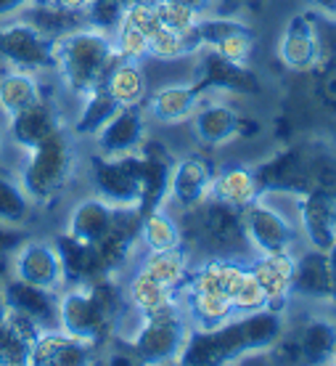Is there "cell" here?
I'll return each instance as SVG.
<instances>
[{
	"label": "cell",
	"instance_id": "cell-1",
	"mask_svg": "<svg viewBox=\"0 0 336 366\" xmlns=\"http://www.w3.org/2000/svg\"><path fill=\"white\" fill-rule=\"evenodd\" d=\"M286 316L281 311L238 313L215 330H191L183 345L178 364L183 366H220L244 361V358L270 350L273 342L281 337Z\"/></svg>",
	"mask_w": 336,
	"mask_h": 366
},
{
	"label": "cell",
	"instance_id": "cell-2",
	"mask_svg": "<svg viewBox=\"0 0 336 366\" xmlns=\"http://www.w3.org/2000/svg\"><path fill=\"white\" fill-rule=\"evenodd\" d=\"M178 220L183 229V247L188 249V255L201 252V257L225 255L238 260L255 255L246 242L241 212L228 202L207 197L193 210L178 212Z\"/></svg>",
	"mask_w": 336,
	"mask_h": 366
},
{
	"label": "cell",
	"instance_id": "cell-3",
	"mask_svg": "<svg viewBox=\"0 0 336 366\" xmlns=\"http://www.w3.org/2000/svg\"><path fill=\"white\" fill-rule=\"evenodd\" d=\"M54 72L61 74V83L69 93L82 99L93 88L103 85L109 69L119 61L109 32L93 27H77L54 40Z\"/></svg>",
	"mask_w": 336,
	"mask_h": 366
},
{
	"label": "cell",
	"instance_id": "cell-4",
	"mask_svg": "<svg viewBox=\"0 0 336 366\" xmlns=\"http://www.w3.org/2000/svg\"><path fill=\"white\" fill-rule=\"evenodd\" d=\"M74 175V149L72 138L64 128L46 138L43 144L29 149L27 165L21 170V186L35 204L51 207Z\"/></svg>",
	"mask_w": 336,
	"mask_h": 366
},
{
	"label": "cell",
	"instance_id": "cell-5",
	"mask_svg": "<svg viewBox=\"0 0 336 366\" xmlns=\"http://www.w3.org/2000/svg\"><path fill=\"white\" fill-rule=\"evenodd\" d=\"M136 330L125 342L130 356L141 364H178V356L191 335V324L183 313V305L154 313L136 311Z\"/></svg>",
	"mask_w": 336,
	"mask_h": 366
},
{
	"label": "cell",
	"instance_id": "cell-6",
	"mask_svg": "<svg viewBox=\"0 0 336 366\" xmlns=\"http://www.w3.org/2000/svg\"><path fill=\"white\" fill-rule=\"evenodd\" d=\"M241 223H244L246 242L255 255H270V252H297L302 242V231L294 212H283L270 197H260L252 204L241 207Z\"/></svg>",
	"mask_w": 336,
	"mask_h": 366
},
{
	"label": "cell",
	"instance_id": "cell-7",
	"mask_svg": "<svg viewBox=\"0 0 336 366\" xmlns=\"http://www.w3.org/2000/svg\"><path fill=\"white\" fill-rule=\"evenodd\" d=\"M119 321L106 311L91 284H69L58 292V330L93 345L109 342Z\"/></svg>",
	"mask_w": 336,
	"mask_h": 366
},
{
	"label": "cell",
	"instance_id": "cell-8",
	"mask_svg": "<svg viewBox=\"0 0 336 366\" xmlns=\"http://www.w3.org/2000/svg\"><path fill=\"white\" fill-rule=\"evenodd\" d=\"M91 181L96 197L106 199L114 207H138L141 210L143 175H141L138 152L128 157H91Z\"/></svg>",
	"mask_w": 336,
	"mask_h": 366
},
{
	"label": "cell",
	"instance_id": "cell-9",
	"mask_svg": "<svg viewBox=\"0 0 336 366\" xmlns=\"http://www.w3.org/2000/svg\"><path fill=\"white\" fill-rule=\"evenodd\" d=\"M0 64L21 72H51L56 66L54 37L43 35L29 21L19 16L0 27Z\"/></svg>",
	"mask_w": 336,
	"mask_h": 366
},
{
	"label": "cell",
	"instance_id": "cell-10",
	"mask_svg": "<svg viewBox=\"0 0 336 366\" xmlns=\"http://www.w3.org/2000/svg\"><path fill=\"white\" fill-rule=\"evenodd\" d=\"M196 74L191 83L204 96L209 93H233V96H260L263 80L249 64L230 61L225 56L215 54L209 48H199L196 54Z\"/></svg>",
	"mask_w": 336,
	"mask_h": 366
},
{
	"label": "cell",
	"instance_id": "cell-11",
	"mask_svg": "<svg viewBox=\"0 0 336 366\" xmlns=\"http://www.w3.org/2000/svg\"><path fill=\"white\" fill-rule=\"evenodd\" d=\"M215 165L207 157L191 154L175 159L167 175V192H164V207L178 212L193 210L196 204L212 197V183H215Z\"/></svg>",
	"mask_w": 336,
	"mask_h": 366
},
{
	"label": "cell",
	"instance_id": "cell-12",
	"mask_svg": "<svg viewBox=\"0 0 336 366\" xmlns=\"http://www.w3.org/2000/svg\"><path fill=\"white\" fill-rule=\"evenodd\" d=\"M193 40L199 48H209L230 61L249 64V59L255 54L257 35L241 19L209 14V16H201L199 27L193 29Z\"/></svg>",
	"mask_w": 336,
	"mask_h": 366
},
{
	"label": "cell",
	"instance_id": "cell-13",
	"mask_svg": "<svg viewBox=\"0 0 336 366\" xmlns=\"http://www.w3.org/2000/svg\"><path fill=\"white\" fill-rule=\"evenodd\" d=\"M278 59L291 72H315L323 61L318 16L312 11H300L286 21L278 40Z\"/></svg>",
	"mask_w": 336,
	"mask_h": 366
},
{
	"label": "cell",
	"instance_id": "cell-14",
	"mask_svg": "<svg viewBox=\"0 0 336 366\" xmlns=\"http://www.w3.org/2000/svg\"><path fill=\"white\" fill-rule=\"evenodd\" d=\"M291 297H302L320 305H336V276L331 252L326 249H297L294 252V276H291Z\"/></svg>",
	"mask_w": 336,
	"mask_h": 366
},
{
	"label": "cell",
	"instance_id": "cell-15",
	"mask_svg": "<svg viewBox=\"0 0 336 366\" xmlns=\"http://www.w3.org/2000/svg\"><path fill=\"white\" fill-rule=\"evenodd\" d=\"M260 192L265 197H300L310 192L307 147H289L255 167Z\"/></svg>",
	"mask_w": 336,
	"mask_h": 366
},
{
	"label": "cell",
	"instance_id": "cell-16",
	"mask_svg": "<svg viewBox=\"0 0 336 366\" xmlns=\"http://www.w3.org/2000/svg\"><path fill=\"white\" fill-rule=\"evenodd\" d=\"M11 274L21 282L46 287L54 292H61L66 287L61 257L54 242H40V239H24L19 249L11 255Z\"/></svg>",
	"mask_w": 336,
	"mask_h": 366
},
{
	"label": "cell",
	"instance_id": "cell-17",
	"mask_svg": "<svg viewBox=\"0 0 336 366\" xmlns=\"http://www.w3.org/2000/svg\"><path fill=\"white\" fill-rule=\"evenodd\" d=\"M96 149L103 157H128L148 141V114L143 104L138 107H119L106 125L96 133Z\"/></svg>",
	"mask_w": 336,
	"mask_h": 366
},
{
	"label": "cell",
	"instance_id": "cell-18",
	"mask_svg": "<svg viewBox=\"0 0 336 366\" xmlns=\"http://www.w3.org/2000/svg\"><path fill=\"white\" fill-rule=\"evenodd\" d=\"M191 133L201 147H225L230 141L246 136V130L255 128L249 119L225 101L201 104L191 114Z\"/></svg>",
	"mask_w": 336,
	"mask_h": 366
},
{
	"label": "cell",
	"instance_id": "cell-19",
	"mask_svg": "<svg viewBox=\"0 0 336 366\" xmlns=\"http://www.w3.org/2000/svg\"><path fill=\"white\" fill-rule=\"evenodd\" d=\"M0 292L9 311L27 316L40 330H58V292L21 282L16 276H9L0 284Z\"/></svg>",
	"mask_w": 336,
	"mask_h": 366
},
{
	"label": "cell",
	"instance_id": "cell-20",
	"mask_svg": "<svg viewBox=\"0 0 336 366\" xmlns=\"http://www.w3.org/2000/svg\"><path fill=\"white\" fill-rule=\"evenodd\" d=\"M294 215L300 223L302 239L315 249H331L336 244L334 197L320 192H305L294 197Z\"/></svg>",
	"mask_w": 336,
	"mask_h": 366
},
{
	"label": "cell",
	"instance_id": "cell-21",
	"mask_svg": "<svg viewBox=\"0 0 336 366\" xmlns=\"http://www.w3.org/2000/svg\"><path fill=\"white\" fill-rule=\"evenodd\" d=\"M257 284L263 287L265 300L270 311H286L291 302V276H294V252H270V255H252L246 260Z\"/></svg>",
	"mask_w": 336,
	"mask_h": 366
},
{
	"label": "cell",
	"instance_id": "cell-22",
	"mask_svg": "<svg viewBox=\"0 0 336 366\" xmlns=\"http://www.w3.org/2000/svg\"><path fill=\"white\" fill-rule=\"evenodd\" d=\"M93 342L69 337L61 330H40V335L32 342L29 364L32 366H82L96 361Z\"/></svg>",
	"mask_w": 336,
	"mask_h": 366
},
{
	"label": "cell",
	"instance_id": "cell-23",
	"mask_svg": "<svg viewBox=\"0 0 336 366\" xmlns=\"http://www.w3.org/2000/svg\"><path fill=\"white\" fill-rule=\"evenodd\" d=\"M204 93L188 80V83H170L151 91L143 99V112L162 125H178L188 122L191 114L201 107Z\"/></svg>",
	"mask_w": 336,
	"mask_h": 366
},
{
	"label": "cell",
	"instance_id": "cell-24",
	"mask_svg": "<svg viewBox=\"0 0 336 366\" xmlns=\"http://www.w3.org/2000/svg\"><path fill=\"white\" fill-rule=\"evenodd\" d=\"M9 122H11V136H14V141H16L21 149H27V152L64 128L61 114L56 109L54 99L46 96V93H43L35 104H29L27 109H21L19 114H14Z\"/></svg>",
	"mask_w": 336,
	"mask_h": 366
},
{
	"label": "cell",
	"instance_id": "cell-25",
	"mask_svg": "<svg viewBox=\"0 0 336 366\" xmlns=\"http://www.w3.org/2000/svg\"><path fill=\"white\" fill-rule=\"evenodd\" d=\"M283 332L291 337L294 348L300 353V361L305 364H326L334 361L336 353V321L328 316H310L307 321H302L300 327Z\"/></svg>",
	"mask_w": 336,
	"mask_h": 366
},
{
	"label": "cell",
	"instance_id": "cell-26",
	"mask_svg": "<svg viewBox=\"0 0 336 366\" xmlns=\"http://www.w3.org/2000/svg\"><path fill=\"white\" fill-rule=\"evenodd\" d=\"M54 244L58 249V257H61L66 287L69 284L93 282V279H101V276H114L109 274V268H106L96 244H82V242L72 239L69 234H58L54 239Z\"/></svg>",
	"mask_w": 336,
	"mask_h": 366
},
{
	"label": "cell",
	"instance_id": "cell-27",
	"mask_svg": "<svg viewBox=\"0 0 336 366\" xmlns=\"http://www.w3.org/2000/svg\"><path fill=\"white\" fill-rule=\"evenodd\" d=\"M114 218H117L114 204H109L101 197H91V199H82L80 204H74L64 234H69L82 244H98L101 239L109 237V231L114 229Z\"/></svg>",
	"mask_w": 336,
	"mask_h": 366
},
{
	"label": "cell",
	"instance_id": "cell-28",
	"mask_svg": "<svg viewBox=\"0 0 336 366\" xmlns=\"http://www.w3.org/2000/svg\"><path fill=\"white\" fill-rule=\"evenodd\" d=\"M180 305L188 324H191V330H215L220 324L230 321L233 316H238L230 297L220 292H191V290H183Z\"/></svg>",
	"mask_w": 336,
	"mask_h": 366
},
{
	"label": "cell",
	"instance_id": "cell-29",
	"mask_svg": "<svg viewBox=\"0 0 336 366\" xmlns=\"http://www.w3.org/2000/svg\"><path fill=\"white\" fill-rule=\"evenodd\" d=\"M40 335V327L21 313L9 311L0 321V366H24L29 364L32 342Z\"/></svg>",
	"mask_w": 336,
	"mask_h": 366
},
{
	"label": "cell",
	"instance_id": "cell-30",
	"mask_svg": "<svg viewBox=\"0 0 336 366\" xmlns=\"http://www.w3.org/2000/svg\"><path fill=\"white\" fill-rule=\"evenodd\" d=\"M138 242L146 247V252H164V249L183 247L180 220L175 218L170 207L156 204V207H151V210L141 212Z\"/></svg>",
	"mask_w": 336,
	"mask_h": 366
},
{
	"label": "cell",
	"instance_id": "cell-31",
	"mask_svg": "<svg viewBox=\"0 0 336 366\" xmlns=\"http://www.w3.org/2000/svg\"><path fill=\"white\" fill-rule=\"evenodd\" d=\"M212 197L223 199L233 207H246L255 199L263 197L260 183H257L255 167L249 165H225L215 173V183H212Z\"/></svg>",
	"mask_w": 336,
	"mask_h": 366
},
{
	"label": "cell",
	"instance_id": "cell-32",
	"mask_svg": "<svg viewBox=\"0 0 336 366\" xmlns=\"http://www.w3.org/2000/svg\"><path fill=\"white\" fill-rule=\"evenodd\" d=\"M125 297H128L130 308L138 313H154L162 308L180 305V292L164 287L162 282H156L154 276H148L141 268H136V274L130 276L128 287H125Z\"/></svg>",
	"mask_w": 336,
	"mask_h": 366
},
{
	"label": "cell",
	"instance_id": "cell-33",
	"mask_svg": "<svg viewBox=\"0 0 336 366\" xmlns=\"http://www.w3.org/2000/svg\"><path fill=\"white\" fill-rule=\"evenodd\" d=\"M103 88L117 101V107H138L148 96V80L141 61H125V59H119L109 69Z\"/></svg>",
	"mask_w": 336,
	"mask_h": 366
},
{
	"label": "cell",
	"instance_id": "cell-34",
	"mask_svg": "<svg viewBox=\"0 0 336 366\" xmlns=\"http://www.w3.org/2000/svg\"><path fill=\"white\" fill-rule=\"evenodd\" d=\"M141 271L148 276H154L156 282H162L164 287H170L175 292H183L188 276H191V255L185 247L178 249H164V252H146L141 260Z\"/></svg>",
	"mask_w": 336,
	"mask_h": 366
},
{
	"label": "cell",
	"instance_id": "cell-35",
	"mask_svg": "<svg viewBox=\"0 0 336 366\" xmlns=\"http://www.w3.org/2000/svg\"><path fill=\"white\" fill-rule=\"evenodd\" d=\"M43 96V85L35 72H21V69H6L0 72V112L6 117H14L29 104H35Z\"/></svg>",
	"mask_w": 336,
	"mask_h": 366
},
{
	"label": "cell",
	"instance_id": "cell-36",
	"mask_svg": "<svg viewBox=\"0 0 336 366\" xmlns=\"http://www.w3.org/2000/svg\"><path fill=\"white\" fill-rule=\"evenodd\" d=\"M19 16L29 21L35 29H40L43 35L54 37V40L77 27H85V16L82 14H69V11L54 6V3H43V0L29 3L24 11H19Z\"/></svg>",
	"mask_w": 336,
	"mask_h": 366
},
{
	"label": "cell",
	"instance_id": "cell-37",
	"mask_svg": "<svg viewBox=\"0 0 336 366\" xmlns=\"http://www.w3.org/2000/svg\"><path fill=\"white\" fill-rule=\"evenodd\" d=\"M32 207H35V202L29 199L21 181H16L6 170H0V223L21 229L32 218Z\"/></svg>",
	"mask_w": 336,
	"mask_h": 366
},
{
	"label": "cell",
	"instance_id": "cell-38",
	"mask_svg": "<svg viewBox=\"0 0 336 366\" xmlns=\"http://www.w3.org/2000/svg\"><path fill=\"white\" fill-rule=\"evenodd\" d=\"M117 109H119L117 101L106 93L103 85L93 88L91 93L82 96L80 114H77V119H74V133H77V136H96V133L106 125V119H109Z\"/></svg>",
	"mask_w": 336,
	"mask_h": 366
},
{
	"label": "cell",
	"instance_id": "cell-39",
	"mask_svg": "<svg viewBox=\"0 0 336 366\" xmlns=\"http://www.w3.org/2000/svg\"><path fill=\"white\" fill-rule=\"evenodd\" d=\"M199 51L193 35H180L167 27H159L148 35V56L159 59V61H178V59H188Z\"/></svg>",
	"mask_w": 336,
	"mask_h": 366
},
{
	"label": "cell",
	"instance_id": "cell-40",
	"mask_svg": "<svg viewBox=\"0 0 336 366\" xmlns=\"http://www.w3.org/2000/svg\"><path fill=\"white\" fill-rule=\"evenodd\" d=\"M307 183L310 192L336 197V154L328 149L307 147Z\"/></svg>",
	"mask_w": 336,
	"mask_h": 366
},
{
	"label": "cell",
	"instance_id": "cell-41",
	"mask_svg": "<svg viewBox=\"0 0 336 366\" xmlns=\"http://www.w3.org/2000/svg\"><path fill=\"white\" fill-rule=\"evenodd\" d=\"M154 9L159 24L173 32H180V35H193V29L199 27L201 21L196 11H191L183 3H175V0H154Z\"/></svg>",
	"mask_w": 336,
	"mask_h": 366
},
{
	"label": "cell",
	"instance_id": "cell-42",
	"mask_svg": "<svg viewBox=\"0 0 336 366\" xmlns=\"http://www.w3.org/2000/svg\"><path fill=\"white\" fill-rule=\"evenodd\" d=\"M111 43L117 51L119 59L125 61H143L148 59V35L141 32L138 27L128 24V21H119L117 29L111 32Z\"/></svg>",
	"mask_w": 336,
	"mask_h": 366
},
{
	"label": "cell",
	"instance_id": "cell-43",
	"mask_svg": "<svg viewBox=\"0 0 336 366\" xmlns=\"http://www.w3.org/2000/svg\"><path fill=\"white\" fill-rule=\"evenodd\" d=\"M122 14H125V6L117 3V0H91L88 9H85V24L93 29H101V32H114L117 24L122 21Z\"/></svg>",
	"mask_w": 336,
	"mask_h": 366
},
{
	"label": "cell",
	"instance_id": "cell-44",
	"mask_svg": "<svg viewBox=\"0 0 336 366\" xmlns=\"http://www.w3.org/2000/svg\"><path fill=\"white\" fill-rule=\"evenodd\" d=\"M230 302H233V308L236 313H255V311H263L268 308V300H265V292L263 287L257 284V279L252 276V271L246 268L244 279L238 284L233 295H230Z\"/></svg>",
	"mask_w": 336,
	"mask_h": 366
},
{
	"label": "cell",
	"instance_id": "cell-45",
	"mask_svg": "<svg viewBox=\"0 0 336 366\" xmlns=\"http://www.w3.org/2000/svg\"><path fill=\"white\" fill-rule=\"evenodd\" d=\"M315 72H318V77H315V93H318L320 104L328 107V109H336V59L320 61Z\"/></svg>",
	"mask_w": 336,
	"mask_h": 366
},
{
	"label": "cell",
	"instance_id": "cell-46",
	"mask_svg": "<svg viewBox=\"0 0 336 366\" xmlns=\"http://www.w3.org/2000/svg\"><path fill=\"white\" fill-rule=\"evenodd\" d=\"M21 242H24V234L16 226L0 223V255H14Z\"/></svg>",
	"mask_w": 336,
	"mask_h": 366
},
{
	"label": "cell",
	"instance_id": "cell-47",
	"mask_svg": "<svg viewBox=\"0 0 336 366\" xmlns=\"http://www.w3.org/2000/svg\"><path fill=\"white\" fill-rule=\"evenodd\" d=\"M175 3H183L191 11H196L199 16H209V14H220V6L223 0H175Z\"/></svg>",
	"mask_w": 336,
	"mask_h": 366
},
{
	"label": "cell",
	"instance_id": "cell-48",
	"mask_svg": "<svg viewBox=\"0 0 336 366\" xmlns=\"http://www.w3.org/2000/svg\"><path fill=\"white\" fill-rule=\"evenodd\" d=\"M29 3H35V0H0V19H6V16H11V14L24 11Z\"/></svg>",
	"mask_w": 336,
	"mask_h": 366
},
{
	"label": "cell",
	"instance_id": "cell-49",
	"mask_svg": "<svg viewBox=\"0 0 336 366\" xmlns=\"http://www.w3.org/2000/svg\"><path fill=\"white\" fill-rule=\"evenodd\" d=\"M43 3H54V6L69 11V14H85L91 0H43Z\"/></svg>",
	"mask_w": 336,
	"mask_h": 366
},
{
	"label": "cell",
	"instance_id": "cell-50",
	"mask_svg": "<svg viewBox=\"0 0 336 366\" xmlns=\"http://www.w3.org/2000/svg\"><path fill=\"white\" fill-rule=\"evenodd\" d=\"M310 6L315 11H320L323 16L328 19H336V0H307Z\"/></svg>",
	"mask_w": 336,
	"mask_h": 366
},
{
	"label": "cell",
	"instance_id": "cell-51",
	"mask_svg": "<svg viewBox=\"0 0 336 366\" xmlns=\"http://www.w3.org/2000/svg\"><path fill=\"white\" fill-rule=\"evenodd\" d=\"M11 276V255H0V284Z\"/></svg>",
	"mask_w": 336,
	"mask_h": 366
},
{
	"label": "cell",
	"instance_id": "cell-52",
	"mask_svg": "<svg viewBox=\"0 0 336 366\" xmlns=\"http://www.w3.org/2000/svg\"><path fill=\"white\" fill-rule=\"evenodd\" d=\"M6 313H9V305H6V300H3V292H0V321L6 319Z\"/></svg>",
	"mask_w": 336,
	"mask_h": 366
},
{
	"label": "cell",
	"instance_id": "cell-53",
	"mask_svg": "<svg viewBox=\"0 0 336 366\" xmlns=\"http://www.w3.org/2000/svg\"><path fill=\"white\" fill-rule=\"evenodd\" d=\"M223 3H236V6H241V3H249V0H223Z\"/></svg>",
	"mask_w": 336,
	"mask_h": 366
},
{
	"label": "cell",
	"instance_id": "cell-54",
	"mask_svg": "<svg viewBox=\"0 0 336 366\" xmlns=\"http://www.w3.org/2000/svg\"><path fill=\"white\" fill-rule=\"evenodd\" d=\"M117 3H122V6H130V3H136V0H117Z\"/></svg>",
	"mask_w": 336,
	"mask_h": 366
},
{
	"label": "cell",
	"instance_id": "cell-55",
	"mask_svg": "<svg viewBox=\"0 0 336 366\" xmlns=\"http://www.w3.org/2000/svg\"><path fill=\"white\" fill-rule=\"evenodd\" d=\"M334 212H336V197H334Z\"/></svg>",
	"mask_w": 336,
	"mask_h": 366
},
{
	"label": "cell",
	"instance_id": "cell-56",
	"mask_svg": "<svg viewBox=\"0 0 336 366\" xmlns=\"http://www.w3.org/2000/svg\"><path fill=\"white\" fill-rule=\"evenodd\" d=\"M334 364H336V353H334Z\"/></svg>",
	"mask_w": 336,
	"mask_h": 366
}]
</instances>
